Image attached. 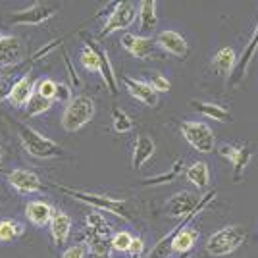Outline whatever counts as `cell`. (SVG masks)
<instances>
[{"instance_id":"cell-19","label":"cell","mask_w":258,"mask_h":258,"mask_svg":"<svg viewBox=\"0 0 258 258\" xmlns=\"http://www.w3.org/2000/svg\"><path fill=\"white\" fill-rule=\"evenodd\" d=\"M72 226H74V222L70 216L62 210H54L52 220L48 224V231H50V237L56 245H64L68 241V237L72 233Z\"/></svg>"},{"instance_id":"cell-3","label":"cell","mask_w":258,"mask_h":258,"mask_svg":"<svg viewBox=\"0 0 258 258\" xmlns=\"http://www.w3.org/2000/svg\"><path fill=\"white\" fill-rule=\"evenodd\" d=\"M20 143L25 149V152L33 158L46 160V158H58V156L64 154L62 147L56 141L44 137L43 133H39L37 129L29 127V125L20 127Z\"/></svg>"},{"instance_id":"cell-7","label":"cell","mask_w":258,"mask_h":258,"mask_svg":"<svg viewBox=\"0 0 258 258\" xmlns=\"http://www.w3.org/2000/svg\"><path fill=\"white\" fill-rule=\"evenodd\" d=\"M137 18H139V4L137 2H118V4H114L112 12L108 14V20L98 37H108L116 31L129 29Z\"/></svg>"},{"instance_id":"cell-14","label":"cell","mask_w":258,"mask_h":258,"mask_svg":"<svg viewBox=\"0 0 258 258\" xmlns=\"http://www.w3.org/2000/svg\"><path fill=\"white\" fill-rule=\"evenodd\" d=\"M123 85L129 91V95L133 98H137L139 102H143L145 106H158L160 95L152 89L149 81H141V79H133V77H123Z\"/></svg>"},{"instance_id":"cell-5","label":"cell","mask_w":258,"mask_h":258,"mask_svg":"<svg viewBox=\"0 0 258 258\" xmlns=\"http://www.w3.org/2000/svg\"><path fill=\"white\" fill-rule=\"evenodd\" d=\"M112 233H110V226L102 214L93 212L87 216V245L91 248L95 258H108V252L112 248Z\"/></svg>"},{"instance_id":"cell-11","label":"cell","mask_w":258,"mask_h":258,"mask_svg":"<svg viewBox=\"0 0 258 258\" xmlns=\"http://www.w3.org/2000/svg\"><path fill=\"white\" fill-rule=\"evenodd\" d=\"M218 154L224 156L226 160H229L231 168H233V179L239 181L243 177V172L248 166V162L252 158V151L248 149L247 145L243 147H233V145H222L218 149Z\"/></svg>"},{"instance_id":"cell-10","label":"cell","mask_w":258,"mask_h":258,"mask_svg":"<svg viewBox=\"0 0 258 258\" xmlns=\"http://www.w3.org/2000/svg\"><path fill=\"white\" fill-rule=\"evenodd\" d=\"M201 199L195 197L191 191H179V193L172 195L166 205H164V214L170 216V218H175V220H181L187 214H191L195 208L199 206Z\"/></svg>"},{"instance_id":"cell-39","label":"cell","mask_w":258,"mask_h":258,"mask_svg":"<svg viewBox=\"0 0 258 258\" xmlns=\"http://www.w3.org/2000/svg\"><path fill=\"white\" fill-rule=\"evenodd\" d=\"M10 89H12V87H8V83H6V81H2V79H0V100H8Z\"/></svg>"},{"instance_id":"cell-31","label":"cell","mask_w":258,"mask_h":258,"mask_svg":"<svg viewBox=\"0 0 258 258\" xmlns=\"http://www.w3.org/2000/svg\"><path fill=\"white\" fill-rule=\"evenodd\" d=\"M50 108H52V100L41 97L37 91L33 93V97L29 98V102L25 104V110H27L29 116H41V114H44V112L50 110Z\"/></svg>"},{"instance_id":"cell-37","label":"cell","mask_w":258,"mask_h":258,"mask_svg":"<svg viewBox=\"0 0 258 258\" xmlns=\"http://www.w3.org/2000/svg\"><path fill=\"white\" fill-rule=\"evenodd\" d=\"M72 89L68 83H58V91H56V100H60V102H70L72 100Z\"/></svg>"},{"instance_id":"cell-29","label":"cell","mask_w":258,"mask_h":258,"mask_svg":"<svg viewBox=\"0 0 258 258\" xmlns=\"http://www.w3.org/2000/svg\"><path fill=\"white\" fill-rule=\"evenodd\" d=\"M98 56H100V76H102L104 83L110 89V93L116 95L118 93V83H116V76H114V68H112V62H110V56L102 48H98Z\"/></svg>"},{"instance_id":"cell-26","label":"cell","mask_w":258,"mask_h":258,"mask_svg":"<svg viewBox=\"0 0 258 258\" xmlns=\"http://www.w3.org/2000/svg\"><path fill=\"white\" fill-rule=\"evenodd\" d=\"M193 106L203 114L206 118L214 119V121H222L227 123L231 121V112L222 104H216V102H205V100H193Z\"/></svg>"},{"instance_id":"cell-30","label":"cell","mask_w":258,"mask_h":258,"mask_svg":"<svg viewBox=\"0 0 258 258\" xmlns=\"http://www.w3.org/2000/svg\"><path fill=\"white\" fill-rule=\"evenodd\" d=\"M181 172H183V158H179L166 173L154 175V177H149V179H143V183H145V185H168V183H172L175 177H179Z\"/></svg>"},{"instance_id":"cell-9","label":"cell","mask_w":258,"mask_h":258,"mask_svg":"<svg viewBox=\"0 0 258 258\" xmlns=\"http://www.w3.org/2000/svg\"><path fill=\"white\" fill-rule=\"evenodd\" d=\"M214 197H216V191H208V193H206V197H203V199H201V203H199V206L195 208L193 212H191V214H187L185 218H181V220L177 222V226L173 227V229L170 231V233H168V235L162 237L160 241L156 243V247H154V250L151 252V258H166V256H168V254L172 252V239L175 237V233H177L179 229H183V227L191 226V222L195 220V216L199 214V212H201V210H203L205 206L210 205Z\"/></svg>"},{"instance_id":"cell-38","label":"cell","mask_w":258,"mask_h":258,"mask_svg":"<svg viewBox=\"0 0 258 258\" xmlns=\"http://www.w3.org/2000/svg\"><path fill=\"white\" fill-rule=\"evenodd\" d=\"M145 250V241L141 237H133V243H131V248H129V254L131 256H141Z\"/></svg>"},{"instance_id":"cell-15","label":"cell","mask_w":258,"mask_h":258,"mask_svg":"<svg viewBox=\"0 0 258 258\" xmlns=\"http://www.w3.org/2000/svg\"><path fill=\"white\" fill-rule=\"evenodd\" d=\"M156 44L160 46L162 50H166L172 56H177V58H185L189 54V44L183 39V35L177 31H172V29L158 33L156 35Z\"/></svg>"},{"instance_id":"cell-25","label":"cell","mask_w":258,"mask_h":258,"mask_svg":"<svg viewBox=\"0 0 258 258\" xmlns=\"http://www.w3.org/2000/svg\"><path fill=\"white\" fill-rule=\"evenodd\" d=\"M235 64H237V54L231 46L220 48L216 52L214 58H212V66L216 68V72L222 74V76H231L233 70H235Z\"/></svg>"},{"instance_id":"cell-23","label":"cell","mask_w":258,"mask_h":258,"mask_svg":"<svg viewBox=\"0 0 258 258\" xmlns=\"http://www.w3.org/2000/svg\"><path fill=\"white\" fill-rule=\"evenodd\" d=\"M199 241V231L193 229L191 226L179 229L175 237L172 239V252H177V254H187L189 250H193L195 245Z\"/></svg>"},{"instance_id":"cell-28","label":"cell","mask_w":258,"mask_h":258,"mask_svg":"<svg viewBox=\"0 0 258 258\" xmlns=\"http://www.w3.org/2000/svg\"><path fill=\"white\" fill-rule=\"evenodd\" d=\"M25 233V226L12 220V218H6V220H0V243H12L16 239Z\"/></svg>"},{"instance_id":"cell-27","label":"cell","mask_w":258,"mask_h":258,"mask_svg":"<svg viewBox=\"0 0 258 258\" xmlns=\"http://www.w3.org/2000/svg\"><path fill=\"white\" fill-rule=\"evenodd\" d=\"M81 66L87 72L100 74V56H98V46L91 39H85V46L81 50Z\"/></svg>"},{"instance_id":"cell-36","label":"cell","mask_w":258,"mask_h":258,"mask_svg":"<svg viewBox=\"0 0 258 258\" xmlns=\"http://www.w3.org/2000/svg\"><path fill=\"white\" fill-rule=\"evenodd\" d=\"M85 256H87V247L81 245V243L72 245V247H68L62 252V258H85Z\"/></svg>"},{"instance_id":"cell-13","label":"cell","mask_w":258,"mask_h":258,"mask_svg":"<svg viewBox=\"0 0 258 258\" xmlns=\"http://www.w3.org/2000/svg\"><path fill=\"white\" fill-rule=\"evenodd\" d=\"M6 179L10 183L12 187L18 191V193L23 195H31L37 193L43 189V183H41V177L35 172H29V170H12V172L6 173Z\"/></svg>"},{"instance_id":"cell-33","label":"cell","mask_w":258,"mask_h":258,"mask_svg":"<svg viewBox=\"0 0 258 258\" xmlns=\"http://www.w3.org/2000/svg\"><path fill=\"white\" fill-rule=\"evenodd\" d=\"M131 243H133V235L129 231H118L112 237V248L116 252H129Z\"/></svg>"},{"instance_id":"cell-8","label":"cell","mask_w":258,"mask_h":258,"mask_svg":"<svg viewBox=\"0 0 258 258\" xmlns=\"http://www.w3.org/2000/svg\"><path fill=\"white\" fill-rule=\"evenodd\" d=\"M60 10V4H52V2H33L29 8H25L22 12H14L8 23L10 25H39V23L50 20L52 16H56V12Z\"/></svg>"},{"instance_id":"cell-1","label":"cell","mask_w":258,"mask_h":258,"mask_svg":"<svg viewBox=\"0 0 258 258\" xmlns=\"http://www.w3.org/2000/svg\"><path fill=\"white\" fill-rule=\"evenodd\" d=\"M56 189L62 191L64 195H68V197L79 201V203H85V205L93 206L98 212H108V214L118 216L121 220H129L127 203L123 199H114V197H108V195H97L91 193V191L72 189V187H64V185H56Z\"/></svg>"},{"instance_id":"cell-21","label":"cell","mask_w":258,"mask_h":258,"mask_svg":"<svg viewBox=\"0 0 258 258\" xmlns=\"http://www.w3.org/2000/svg\"><path fill=\"white\" fill-rule=\"evenodd\" d=\"M52 214L54 208L48 203H44V201H29L25 205V218L37 227H43L46 224H50Z\"/></svg>"},{"instance_id":"cell-20","label":"cell","mask_w":258,"mask_h":258,"mask_svg":"<svg viewBox=\"0 0 258 258\" xmlns=\"http://www.w3.org/2000/svg\"><path fill=\"white\" fill-rule=\"evenodd\" d=\"M156 152V145L152 137L149 135H139L135 139L133 145V152H131V168L133 170H139L141 166H145L147 162L151 160V156Z\"/></svg>"},{"instance_id":"cell-40","label":"cell","mask_w":258,"mask_h":258,"mask_svg":"<svg viewBox=\"0 0 258 258\" xmlns=\"http://www.w3.org/2000/svg\"><path fill=\"white\" fill-rule=\"evenodd\" d=\"M2 39H4V33L0 31V41H2Z\"/></svg>"},{"instance_id":"cell-32","label":"cell","mask_w":258,"mask_h":258,"mask_svg":"<svg viewBox=\"0 0 258 258\" xmlns=\"http://www.w3.org/2000/svg\"><path fill=\"white\" fill-rule=\"evenodd\" d=\"M112 127L116 133H127L133 129V119L121 108H114L112 110Z\"/></svg>"},{"instance_id":"cell-4","label":"cell","mask_w":258,"mask_h":258,"mask_svg":"<svg viewBox=\"0 0 258 258\" xmlns=\"http://www.w3.org/2000/svg\"><path fill=\"white\" fill-rule=\"evenodd\" d=\"M95 116V100L89 95H77L68 104L62 112V127L68 133H76Z\"/></svg>"},{"instance_id":"cell-18","label":"cell","mask_w":258,"mask_h":258,"mask_svg":"<svg viewBox=\"0 0 258 258\" xmlns=\"http://www.w3.org/2000/svg\"><path fill=\"white\" fill-rule=\"evenodd\" d=\"M33 93H35V83H33V79H31V74L27 72L25 76H22L14 85H12L10 95H8V102H10L12 106L22 108L29 102V98L33 97Z\"/></svg>"},{"instance_id":"cell-42","label":"cell","mask_w":258,"mask_h":258,"mask_svg":"<svg viewBox=\"0 0 258 258\" xmlns=\"http://www.w3.org/2000/svg\"><path fill=\"white\" fill-rule=\"evenodd\" d=\"M131 258H141V256H131Z\"/></svg>"},{"instance_id":"cell-34","label":"cell","mask_w":258,"mask_h":258,"mask_svg":"<svg viewBox=\"0 0 258 258\" xmlns=\"http://www.w3.org/2000/svg\"><path fill=\"white\" fill-rule=\"evenodd\" d=\"M35 89H37V93H39L41 97L56 102V91H58V83H56V81L48 79V77H44V79H41V81L35 85Z\"/></svg>"},{"instance_id":"cell-2","label":"cell","mask_w":258,"mask_h":258,"mask_svg":"<svg viewBox=\"0 0 258 258\" xmlns=\"http://www.w3.org/2000/svg\"><path fill=\"white\" fill-rule=\"evenodd\" d=\"M245 241H247V229L243 226L231 224V226L218 229L208 237L205 250L210 256H227V254L235 252Z\"/></svg>"},{"instance_id":"cell-35","label":"cell","mask_w":258,"mask_h":258,"mask_svg":"<svg viewBox=\"0 0 258 258\" xmlns=\"http://www.w3.org/2000/svg\"><path fill=\"white\" fill-rule=\"evenodd\" d=\"M151 87L160 95V93H168L170 89H172V83H170V79L166 76H162V74H154V76L151 77Z\"/></svg>"},{"instance_id":"cell-41","label":"cell","mask_w":258,"mask_h":258,"mask_svg":"<svg viewBox=\"0 0 258 258\" xmlns=\"http://www.w3.org/2000/svg\"><path fill=\"white\" fill-rule=\"evenodd\" d=\"M0 164H2V149H0Z\"/></svg>"},{"instance_id":"cell-6","label":"cell","mask_w":258,"mask_h":258,"mask_svg":"<svg viewBox=\"0 0 258 258\" xmlns=\"http://www.w3.org/2000/svg\"><path fill=\"white\" fill-rule=\"evenodd\" d=\"M181 135L185 141L193 147L197 152L201 154H210L216 147V137L212 127L205 123V121H183L181 125Z\"/></svg>"},{"instance_id":"cell-16","label":"cell","mask_w":258,"mask_h":258,"mask_svg":"<svg viewBox=\"0 0 258 258\" xmlns=\"http://www.w3.org/2000/svg\"><path fill=\"white\" fill-rule=\"evenodd\" d=\"M23 58V43L20 37L4 35L0 41V66H16Z\"/></svg>"},{"instance_id":"cell-24","label":"cell","mask_w":258,"mask_h":258,"mask_svg":"<svg viewBox=\"0 0 258 258\" xmlns=\"http://www.w3.org/2000/svg\"><path fill=\"white\" fill-rule=\"evenodd\" d=\"M139 23L141 31L145 33V37L156 29L158 14H156V2L154 0H143V2H139Z\"/></svg>"},{"instance_id":"cell-17","label":"cell","mask_w":258,"mask_h":258,"mask_svg":"<svg viewBox=\"0 0 258 258\" xmlns=\"http://www.w3.org/2000/svg\"><path fill=\"white\" fill-rule=\"evenodd\" d=\"M256 50H258V23H256V27H254V31H252L250 41H248V44L245 46V50H243V52H241V56L237 58L235 70H233V74H231V85H233V87H235L237 83H241V79L245 77L248 64H250L252 56L256 54Z\"/></svg>"},{"instance_id":"cell-22","label":"cell","mask_w":258,"mask_h":258,"mask_svg":"<svg viewBox=\"0 0 258 258\" xmlns=\"http://www.w3.org/2000/svg\"><path fill=\"white\" fill-rule=\"evenodd\" d=\"M185 175H187L189 181L193 183L195 189H199L203 193H205L206 189H208V185H210V170H208V164L203 160H197L191 166H187Z\"/></svg>"},{"instance_id":"cell-12","label":"cell","mask_w":258,"mask_h":258,"mask_svg":"<svg viewBox=\"0 0 258 258\" xmlns=\"http://www.w3.org/2000/svg\"><path fill=\"white\" fill-rule=\"evenodd\" d=\"M154 43L151 37H145V35H135V33H123L121 39H119V44L127 50L133 58L137 60H147L151 58L152 52H154Z\"/></svg>"}]
</instances>
